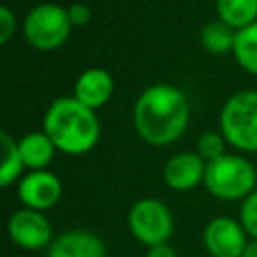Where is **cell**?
<instances>
[{
  "label": "cell",
  "instance_id": "cell-20",
  "mask_svg": "<svg viewBox=\"0 0 257 257\" xmlns=\"http://www.w3.org/2000/svg\"><path fill=\"white\" fill-rule=\"evenodd\" d=\"M16 32V14L8 6H0V44L10 42Z\"/></svg>",
  "mask_w": 257,
  "mask_h": 257
},
{
  "label": "cell",
  "instance_id": "cell-21",
  "mask_svg": "<svg viewBox=\"0 0 257 257\" xmlns=\"http://www.w3.org/2000/svg\"><path fill=\"white\" fill-rule=\"evenodd\" d=\"M90 16H92L90 8L82 2H74L68 6V18H70L72 26H86L90 22Z\"/></svg>",
  "mask_w": 257,
  "mask_h": 257
},
{
  "label": "cell",
  "instance_id": "cell-12",
  "mask_svg": "<svg viewBox=\"0 0 257 257\" xmlns=\"http://www.w3.org/2000/svg\"><path fill=\"white\" fill-rule=\"evenodd\" d=\"M114 94V80L108 70L92 66L78 74L74 80V98L92 110L102 108Z\"/></svg>",
  "mask_w": 257,
  "mask_h": 257
},
{
  "label": "cell",
  "instance_id": "cell-11",
  "mask_svg": "<svg viewBox=\"0 0 257 257\" xmlns=\"http://www.w3.org/2000/svg\"><path fill=\"white\" fill-rule=\"evenodd\" d=\"M46 257H106L104 241L88 229H68L52 239Z\"/></svg>",
  "mask_w": 257,
  "mask_h": 257
},
{
  "label": "cell",
  "instance_id": "cell-16",
  "mask_svg": "<svg viewBox=\"0 0 257 257\" xmlns=\"http://www.w3.org/2000/svg\"><path fill=\"white\" fill-rule=\"evenodd\" d=\"M233 56L245 72L257 76V22L237 30Z\"/></svg>",
  "mask_w": 257,
  "mask_h": 257
},
{
  "label": "cell",
  "instance_id": "cell-5",
  "mask_svg": "<svg viewBox=\"0 0 257 257\" xmlns=\"http://www.w3.org/2000/svg\"><path fill=\"white\" fill-rule=\"evenodd\" d=\"M72 30V22L68 18V8L54 4V2H42L36 4L22 22V34L24 40L36 48V50H56L60 48Z\"/></svg>",
  "mask_w": 257,
  "mask_h": 257
},
{
  "label": "cell",
  "instance_id": "cell-1",
  "mask_svg": "<svg viewBox=\"0 0 257 257\" xmlns=\"http://www.w3.org/2000/svg\"><path fill=\"white\" fill-rule=\"evenodd\" d=\"M189 118L191 106L187 94L167 82L145 88L133 108L137 135L153 147H167L179 141L189 126Z\"/></svg>",
  "mask_w": 257,
  "mask_h": 257
},
{
  "label": "cell",
  "instance_id": "cell-8",
  "mask_svg": "<svg viewBox=\"0 0 257 257\" xmlns=\"http://www.w3.org/2000/svg\"><path fill=\"white\" fill-rule=\"evenodd\" d=\"M247 231L239 219L213 217L203 229V245L211 257H241L247 247Z\"/></svg>",
  "mask_w": 257,
  "mask_h": 257
},
{
  "label": "cell",
  "instance_id": "cell-10",
  "mask_svg": "<svg viewBox=\"0 0 257 257\" xmlns=\"http://www.w3.org/2000/svg\"><path fill=\"white\" fill-rule=\"evenodd\" d=\"M205 171H207V161L199 153H177L173 155L165 169H163V179L169 189L173 191H191L205 183Z\"/></svg>",
  "mask_w": 257,
  "mask_h": 257
},
{
  "label": "cell",
  "instance_id": "cell-7",
  "mask_svg": "<svg viewBox=\"0 0 257 257\" xmlns=\"http://www.w3.org/2000/svg\"><path fill=\"white\" fill-rule=\"evenodd\" d=\"M8 237L14 245L28 249V251H38V249H48L52 243V225L44 217L42 211L34 209H18L10 215L8 219Z\"/></svg>",
  "mask_w": 257,
  "mask_h": 257
},
{
  "label": "cell",
  "instance_id": "cell-2",
  "mask_svg": "<svg viewBox=\"0 0 257 257\" xmlns=\"http://www.w3.org/2000/svg\"><path fill=\"white\" fill-rule=\"evenodd\" d=\"M42 131L54 143L56 151L70 157L90 153L100 139L96 110L74 96H60L48 104L42 118Z\"/></svg>",
  "mask_w": 257,
  "mask_h": 257
},
{
  "label": "cell",
  "instance_id": "cell-22",
  "mask_svg": "<svg viewBox=\"0 0 257 257\" xmlns=\"http://www.w3.org/2000/svg\"><path fill=\"white\" fill-rule=\"evenodd\" d=\"M145 257H177V251L169 243H159V245L149 247Z\"/></svg>",
  "mask_w": 257,
  "mask_h": 257
},
{
  "label": "cell",
  "instance_id": "cell-9",
  "mask_svg": "<svg viewBox=\"0 0 257 257\" xmlns=\"http://www.w3.org/2000/svg\"><path fill=\"white\" fill-rule=\"evenodd\" d=\"M62 197V183L60 179L46 171H28L18 183V199L26 209L46 211L52 209Z\"/></svg>",
  "mask_w": 257,
  "mask_h": 257
},
{
  "label": "cell",
  "instance_id": "cell-23",
  "mask_svg": "<svg viewBox=\"0 0 257 257\" xmlns=\"http://www.w3.org/2000/svg\"><path fill=\"white\" fill-rule=\"evenodd\" d=\"M241 257H257V239H251L247 243V247H245V251H243Z\"/></svg>",
  "mask_w": 257,
  "mask_h": 257
},
{
  "label": "cell",
  "instance_id": "cell-14",
  "mask_svg": "<svg viewBox=\"0 0 257 257\" xmlns=\"http://www.w3.org/2000/svg\"><path fill=\"white\" fill-rule=\"evenodd\" d=\"M215 8L217 18L233 30H241L257 22V0H217Z\"/></svg>",
  "mask_w": 257,
  "mask_h": 257
},
{
  "label": "cell",
  "instance_id": "cell-13",
  "mask_svg": "<svg viewBox=\"0 0 257 257\" xmlns=\"http://www.w3.org/2000/svg\"><path fill=\"white\" fill-rule=\"evenodd\" d=\"M18 149H20V157L26 169L30 171H40L46 169L56 153L54 143L48 139V135L44 131H34V133H26L24 137L18 139Z\"/></svg>",
  "mask_w": 257,
  "mask_h": 257
},
{
  "label": "cell",
  "instance_id": "cell-4",
  "mask_svg": "<svg viewBox=\"0 0 257 257\" xmlns=\"http://www.w3.org/2000/svg\"><path fill=\"white\" fill-rule=\"evenodd\" d=\"M219 131L233 149L257 153V90H239L223 102Z\"/></svg>",
  "mask_w": 257,
  "mask_h": 257
},
{
  "label": "cell",
  "instance_id": "cell-19",
  "mask_svg": "<svg viewBox=\"0 0 257 257\" xmlns=\"http://www.w3.org/2000/svg\"><path fill=\"white\" fill-rule=\"evenodd\" d=\"M239 221L251 239H257V189L241 201Z\"/></svg>",
  "mask_w": 257,
  "mask_h": 257
},
{
  "label": "cell",
  "instance_id": "cell-3",
  "mask_svg": "<svg viewBox=\"0 0 257 257\" xmlns=\"http://www.w3.org/2000/svg\"><path fill=\"white\" fill-rule=\"evenodd\" d=\"M205 189L221 201H243L257 189V167L235 153L207 163Z\"/></svg>",
  "mask_w": 257,
  "mask_h": 257
},
{
  "label": "cell",
  "instance_id": "cell-18",
  "mask_svg": "<svg viewBox=\"0 0 257 257\" xmlns=\"http://www.w3.org/2000/svg\"><path fill=\"white\" fill-rule=\"evenodd\" d=\"M225 145H227V141L221 135V131L219 133L217 131H207L197 141V153L207 163H211V161H217V159H221L225 155Z\"/></svg>",
  "mask_w": 257,
  "mask_h": 257
},
{
  "label": "cell",
  "instance_id": "cell-15",
  "mask_svg": "<svg viewBox=\"0 0 257 257\" xmlns=\"http://www.w3.org/2000/svg\"><path fill=\"white\" fill-rule=\"evenodd\" d=\"M235 36L237 30H233L231 26H227L225 22L211 20L201 28V46L209 52V54H225V52H233L235 46Z\"/></svg>",
  "mask_w": 257,
  "mask_h": 257
},
{
  "label": "cell",
  "instance_id": "cell-17",
  "mask_svg": "<svg viewBox=\"0 0 257 257\" xmlns=\"http://www.w3.org/2000/svg\"><path fill=\"white\" fill-rule=\"evenodd\" d=\"M0 145H2V167H0V185L2 187H10L20 173L26 169L20 157V149H18V141L12 139L6 131L0 133Z\"/></svg>",
  "mask_w": 257,
  "mask_h": 257
},
{
  "label": "cell",
  "instance_id": "cell-6",
  "mask_svg": "<svg viewBox=\"0 0 257 257\" xmlns=\"http://www.w3.org/2000/svg\"><path fill=\"white\" fill-rule=\"evenodd\" d=\"M126 225L133 237L147 247L169 243L175 231L171 209L155 197H145V199L135 201L128 209Z\"/></svg>",
  "mask_w": 257,
  "mask_h": 257
}]
</instances>
